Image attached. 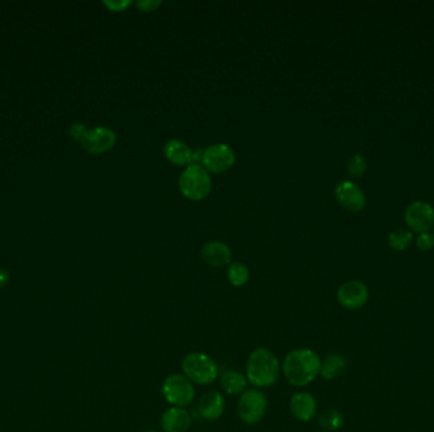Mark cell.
Here are the masks:
<instances>
[{
  "label": "cell",
  "instance_id": "cell-1",
  "mask_svg": "<svg viewBox=\"0 0 434 432\" xmlns=\"http://www.w3.org/2000/svg\"><path fill=\"white\" fill-rule=\"evenodd\" d=\"M282 370L290 384L306 387L320 375V356L311 349L292 350L286 355Z\"/></svg>",
  "mask_w": 434,
  "mask_h": 432
},
{
  "label": "cell",
  "instance_id": "cell-2",
  "mask_svg": "<svg viewBox=\"0 0 434 432\" xmlns=\"http://www.w3.org/2000/svg\"><path fill=\"white\" fill-rule=\"evenodd\" d=\"M280 373V360L271 350L258 348L250 353L246 362V378L250 384L267 388L277 383Z\"/></svg>",
  "mask_w": 434,
  "mask_h": 432
},
{
  "label": "cell",
  "instance_id": "cell-3",
  "mask_svg": "<svg viewBox=\"0 0 434 432\" xmlns=\"http://www.w3.org/2000/svg\"><path fill=\"white\" fill-rule=\"evenodd\" d=\"M183 375L193 384H212L219 377V367L216 361L203 353H190L182 360Z\"/></svg>",
  "mask_w": 434,
  "mask_h": 432
},
{
  "label": "cell",
  "instance_id": "cell-4",
  "mask_svg": "<svg viewBox=\"0 0 434 432\" xmlns=\"http://www.w3.org/2000/svg\"><path fill=\"white\" fill-rule=\"evenodd\" d=\"M161 393L173 407L185 409L195 399V385L183 374H170L164 379L161 385Z\"/></svg>",
  "mask_w": 434,
  "mask_h": 432
},
{
  "label": "cell",
  "instance_id": "cell-5",
  "mask_svg": "<svg viewBox=\"0 0 434 432\" xmlns=\"http://www.w3.org/2000/svg\"><path fill=\"white\" fill-rule=\"evenodd\" d=\"M179 188L188 199L201 201L208 196L211 190V178L202 166L192 164L182 172L179 178Z\"/></svg>",
  "mask_w": 434,
  "mask_h": 432
},
{
  "label": "cell",
  "instance_id": "cell-6",
  "mask_svg": "<svg viewBox=\"0 0 434 432\" xmlns=\"http://www.w3.org/2000/svg\"><path fill=\"white\" fill-rule=\"evenodd\" d=\"M267 412V397L259 389H246L240 394L238 416L245 425H256Z\"/></svg>",
  "mask_w": 434,
  "mask_h": 432
},
{
  "label": "cell",
  "instance_id": "cell-7",
  "mask_svg": "<svg viewBox=\"0 0 434 432\" xmlns=\"http://www.w3.org/2000/svg\"><path fill=\"white\" fill-rule=\"evenodd\" d=\"M369 288L359 280H348L340 285L337 292V299L342 307L356 311L364 307L369 302Z\"/></svg>",
  "mask_w": 434,
  "mask_h": 432
},
{
  "label": "cell",
  "instance_id": "cell-8",
  "mask_svg": "<svg viewBox=\"0 0 434 432\" xmlns=\"http://www.w3.org/2000/svg\"><path fill=\"white\" fill-rule=\"evenodd\" d=\"M117 136L114 131L108 127H95L87 131L80 145L89 154H103L114 148Z\"/></svg>",
  "mask_w": 434,
  "mask_h": 432
},
{
  "label": "cell",
  "instance_id": "cell-9",
  "mask_svg": "<svg viewBox=\"0 0 434 432\" xmlns=\"http://www.w3.org/2000/svg\"><path fill=\"white\" fill-rule=\"evenodd\" d=\"M405 221L411 230L416 232H428L429 228L434 225L433 207L425 201H413L405 211Z\"/></svg>",
  "mask_w": 434,
  "mask_h": 432
},
{
  "label": "cell",
  "instance_id": "cell-10",
  "mask_svg": "<svg viewBox=\"0 0 434 432\" xmlns=\"http://www.w3.org/2000/svg\"><path fill=\"white\" fill-rule=\"evenodd\" d=\"M234 161H235L234 150L224 143L212 145L205 150L203 165L206 166L210 172H227V169L232 167Z\"/></svg>",
  "mask_w": 434,
  "mask_h": 432
},
{
  "label": "cell",
  "instance_id": "cell-11",
  "mask_svg": "<svg viewBox=\"0 0 434 432\" xmlns=\"http://www.w3.org/2000/svg\"><path fill=\"white\" fill-rule=\"evenodd\" d=\"M335 198L342 207L349 212H359L366 206V196L357 185L343 180L335 187Z\"/></svg>",
  "mask_w": 434,
  "mask_h": 432
},
{
  "label": "cell",
  "instance_id": "cell-12",
  "mask_svg": "<svg viewBox=\"0 0 434 432\" xmlns=\"http://www.w3.org/2000/svg\"><path fill=\"white\" fill-rule=\"evenodd\" d=\"M290 412L296 420L309 422L318 412V403L315 397L308 392H298L290 399Z\"/></svg>",
  "mask_w": 434,
  "mask_h": 432
},
{
  "label": "cell",
  "instance_id": "cell-13",
  "mask_svg": "<svg viewBox=\"0 0 434 432\" xmlns=\"http://www.w3.org/2000/svg\"><path fill=\"white\" fill-rule=\"evenodd\" d=\"M225 411V399L219 392H206L198 402V414L203 420L216 421L220 419Z\"/></svg>",
  "mask_w": 434,
  "mask_h": 432
},
{
  "label": "cell",
  "instance_id": "cell-14",
  "mask_svg": "<svg viewBox=\"0 0 434 432\" xmlns=\"http://www.w3.org/2000/svg\"><path fill=\"white\" fill-rule=\"evenodd\" d=\"M192 419L188 411L180 407H170L161 416V428L164 432H187Z\"/></svg>",
  "mask_w": 434,
  "mask_h": 432
},
{
  "label": "cell",
  "instance_id": "cell-15",
  "mask_svg": "<svg viewBox=\"0 0 434 432\" xmlns=\"http://www.w3.org/2000/svg\"><path fill=\"white\" fill-rule=\"evenodd\" d=\"M201 255L203 260L211 267H225L232 261V251L220 241L205 243Z\"/></svg>",
  "mask_w": 434,
  "mask_h": 432
},
{
  "label": "cell",
  "instance_id": "cell-16",
  "mask_svg": "<svg viewBox=\"0 0 434 432\" xmlns=\"http://www.w3.org/2000/svg\"><path fill=\"white\" fill-rule=\"evenodd\" d=\"M192 150L180 140H170L164 146V155L174 165H187L192 162Z\"/></svg>",
  "mask_w": 434,
  "mask_h": 432
},
{
  "label": "cell",
  "instance_id": "cell-17",
  "mask_svg": "<svg viewBox=\"0 0 434 432\" xmlns=\"http://www.w3.org/2000/svg\"><path fill=\"white\" fill-rule=\"evenodd\" d=\"M248 383L249 382L244 374L239 373L235 370H227L221 374V387L224 391L232 396L243 394L248 389Z\"/></svg>",
  "mask_w": 434,
  "mask_h": 432
},
{
  "label": "cell",
  "instance_id": "cell-18",
  "mask_svg": "<svg viewBox=\"0 0 434 432\" xmlns=\"http://www.w3.org/2000/svg\"><path fill=\"white\" fill-rule=\"evenodd\" d=\"M318 423L325 431H338L345 426V416L338 409H324L318 414Z\"/></svg>",
  "mask_w": 434,
  "mask_h": 432
},
{
  "label": "cell",
  "instance_id": "cell-19",
  "mask_svg": "<svg viewBox=\"0 0 434 432\" xmlns=\"http://www.w3.org/2000/svg\"><path fill=\"white\" fill-rule=\"evenodd\" d=\"M345 367H347V359L345 356L340 354H330L327 356L324 362H321L320 375L325 380H332L335 377H338Z\"/></svg>",
  "mask_w": 434,
  "mask_h": 432
},
{
  "label": "cell",
  "instance_id": "cell-20",
  "mask_svg": "<svg viewBox=\"0 0 434 432\" xmlns=\"http://www.w3.org/2000/svg\"><path fill=\"white\" fill-rule=\"evenodd\" d=\"M227 278L234 287H243L249 280V269L243 262H232L227 269Z\"/></svg>",
  "mask_w": 434,
  "mask_h": 432
},
{
  "label": "cell",
  "instance_id": "cell-21",
  "mask_svg": "<svg viewBox=\"0 0 434 432\" xmlns=\"http://www.w3.org/2000/svg\"><path fill=\"white\" fill-rule=\"evenodd\" d=\"M413 233L404 228H398L389 235V245L394 250H405L411 246Z\"/></svg>",
  "mask_w": 434,
  "mask_h": 432
},
{
  "label": "cell",
  "instance_id": "cell-22",
  "mask_svg": "<svg viewBox=\"0 0 434 432\" xmlns=\"http://www.w3.org/2000/svg\"><path fill=\"white\" fill-rule=\"evenodd\" d=\"M366 169H367V162L362 155L357 154L352 156L347 164V170L353 178H361L366 172Z\"/></svg>",
  "mask_w": 434,
  "mask_h": 432
},
{
  "label": "cell",
  "instance_id": "cell-23",
  "mask_svg": "<svg viewBox=\"0 0 434 432\" xmlns=\"http://www.w3.org/2000/svg\"><path fill=\"white\" fill-rule=\"evenodd\" d=\"M416 246L422 251H428L434 246L433 235H430L428 232H423L418 238H416Z\"/></svg>",
  "mask_w": 434,
  "mask_h": 432
},
{
  "label": "cell",
  "instance_id": "cell-24",
  "mask_svg": "<svg viewBox=\"0 0 434 432\" xmlns=\"http://www.w3.org/2000/svg\"><path fill=\"white\" fill-rule=\"evenodd\" d=\"M103 4L107 6L109 11H114V12H122L125 11L127 6L131 4V0H104Z\"/></svg>",
  "mask_w": 434,
  "mask_h": 432
},
{
  "label": "cell",
  "instance_id": "cell-25",
  "mask_svg": "<svg viewBox=\"0 0 434 432\" xmlns=\"http://www.w3.org/2000/svg\"><path fill=\"white\" fill-rule=\"evenodd\" d=\"M161 4V0H140V1H137L136 6L143 12H153L155 9H158Z\"/></svg>",
  "mask_w": 434,
  "mask_h": 432
},
{
  "label": "cell",
  "instance_id": "cell-26",
  "mask_svg": "<svg viewBox=\"0 0 434 432\" xmlns=\"http://www.w3.org/2000/svg\"><path fill=\"white\" fill-rule=\"evenodd\" d=\"M87 131H88V128H87L85 126L82 125V123H74V125L70 127V135H72L74 140H77V141L80 143L84 135L87 133Z\"/></svg>",
  "mask_w": 434,
  "mask_h": 432
},
{
  "label": "cell",
  "instance_id": "cell-27",
  "mask_svg": "<svg viewBox=\"0 0 434 432\" xmlns=\"http://www.w3.org/2000/svg\"><path fill=\"white\" fill-rule=\"evenodd\" d=\"M203 155H205V150H202V148H198L196 151H193L192 153V162H195V165L203 162Z\"/></svg>",
  "mask_w": 434,
  "mask_h": 432
},
{
  "label": "cell",
  "instance_id": "cell-28",
  "mask_svg": "<svg viewBox=\"0 0 434 432\" xmlns=\"http://www.w3.org/2000/svg\"><path fill=\"white\" fill-rule=\"evenodd\" d=\"M9 278H11L9 272H6V269L0 267V288H3V287H6L8 284Z\"/></svg>",
  "mask_w": 434,
  "mask_h": 432
},
{
  "label": "cell",
  "instance_id": "cell-29",
  "mask_svg": "<svg viewBox=\"0 0 434 432\" xmlns=\"http://www.w3.org/2000/svg\"><path fill=\"white\" fill-rule=\"evenodd\" d=\"M316 432H322V431H316Z\"/></svg>",
  "mask_w": 434,
  "mask_h": 432
},
{
  "label": "cell",
  "instance_id": "cell-30",
  "mask_svg": "<svg viewBox=\"0 0 434 432\" xmlns=\"http://www.w3.org/2000/svg\"><path fill=\"white\" fill-rule=\"evenodd\" d=\"M433 238H434V233H433Z\"/></svg>",
  "mask_w": 434,
  "mask_h": 432
}]
</instances>
